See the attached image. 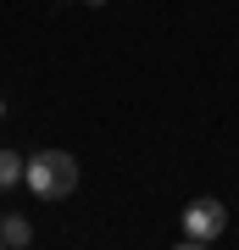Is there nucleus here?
<instances>
[{"mask_svg": "<svg viewBox=\"0 0 239 250\" xmlns=\"http://www.w3.org/2000/svg\"><path fill=\"white\" fill-rule=\"evenodd\" d=\"M22 184L34 189L39 200H62L78 189V156H67V150H39V156H28L22 161Z\"/></svg>", "mask_w": 239, "mask_h": 250, "instance_id": "1", "label": "nucleus"}, {"mask_svg": "<svg viewBox=\"0 0 239 250\" xmlns=\"http://www.w3.org/2000/svg\"><path fill=\"white\" fill-rule=\"evenodd\" d=\"M222 228H228V206L222 200L200 195L184 206V245H212V239H222Z\"/></svg>", "mask_w": 239, "mask_h": 250, "instance_id": "2", "label": "nucleus"}, {"mask_svg": "<svg viewBox=\"0 0 239 250\" xmlns=\"http://www.w3.org/2000/svg\"><path fill=\"white\" fill-rule=\"evenodd\" d=\"M28 239H34V228H28V217H17V211H6V217H0V245H28Z\"/></svg>", "mask_w": 239, "mask_h": 250, "instance_id": "3", "label": "nucleus"}, {"mask_svg": "<svg viewBox=\"0 0 239 250\" xmlns=\"http://www.w3.org/2000/svg\"><path fill=\"white\" fill-rule=\"evenodd\" d=\"M17 178H22V156L0 150V189H17Z\"/></svg>", "mask_w": 239, "mask_h": 250, "instance_id": "4", "label": "nucleus"}, {"mask_svg": "<svg viewBox=\"0 0 239 250\" xmlns=\"http://www.w3.org/2000/svg\"><path fill=\"white\" fill-rule=\"evenodd\" d=\"M0 123H6V95H0Z\"/></svg>", "mask_w": 239, "mask_h": 250, "instance_id": "5", "label": "nucleus"}, {"mask_svg": "<svg viewBox=\"0 0 239 250\" xmlns=\"http://www.w3.org/2000/svg\"><path fill=\"white\" fill-rule=\"evenodd\" d=\"M84 6H106V0H84Z\"/></svg>", "mask_w": 239, "mask_h": 250, "instance_id": "6", "label": "nucleus"}]
</instances>
